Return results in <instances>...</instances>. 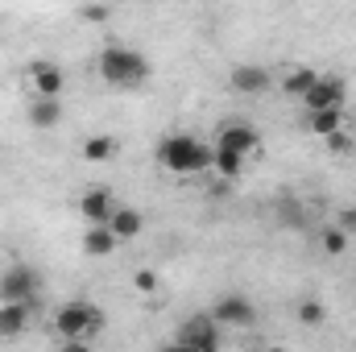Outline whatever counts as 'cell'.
<instances>
[{
	"label": "cell",
	"mask_w": 356,
	"mask_h": 352,
	"mask_svg": "<svg viewBox=\"0 0 356 352\" xmlns=\"http://www.w3.org/2000/svg\"><path fill=\"white\" fill-rule=\"evenodd\" d=\"M133 290H137V298H149V303H158L162 298V278H158V269H133Z\"/></svg>",
	"instance_id": "cell-22"
},
{
	"label": "cell",
	"mask_w": 356,
	"mask_h": 352,
	"mask_svg": "<svg viewBox=\"0 0 356 352\" xmlns=\"http://www.w3.org/2000/svg\"><path fill=\"white\" fill-rule=\"evenodd\" d=\"M162 352H191V349H186V344H178V340H175V344H166Z\"/></svg>",
	"instance_id": "cell-28"
},
{
	"label": "cell",
	"mask_w": 356,
	"mask_h": 352,
	"mask_svg": "<svg viewBox=\"0 0 356 352\" xmlns=\"http://www.w3.org/2000/svg\"><path fill=\"white\" fill-rule=\"evenodd\" d=\"M211 158H216V145H207L195 133H166L158 141V166L175 178L207 175L211 170Z\"/></svg>",
	"instance_id": "cell-1"
},
{
	"label": "cell",
	"mask_w": 356,
	"mask_h": 352,
	"mask_svg": "<svg viewBox=\"0 0 356 352\" xmlns=\"http://www.w3.org/2000/svg\"><path fill=\"white\" fill-rule=\"evenodd\" d=\"M277 79H273V71L261 67V63H241V67H232V75H228V88L236 91V95H266Z\"/></svg>",
	"instance_id": "cell-11"
},
{
	"label": "cell",
	"mask_w": 356,
	"mask_h": 352,
	"mask_svg": "<svg viewBox=\"0 0 356 352\" xmlns=\"http://www.w3.org/2000/svg\"><path fill=\"white\" fill-rule=\"evenodd\" d=\"M63 99H29L25 104V120H29V129H38V133H50V129H58L63 125Z\"/></svg>",
	"instance_id": "cell-14"
},
{
	"label": "cell",
	"mask_w": 356,
	"mask_h": 352,
	"mask_svg": "<svg viewBox=\"0 0 356 352\" xmlns=\"http://www.w3.org/2000/svg\"><path fill=\"white\" fill-rule=\"evenodd\" d=\"M116 207H120V203H116V191H112V186H99V182H95V186H83V191H79V216L88 220V228L91 224H108Z\"/></svg>",
	"instance_id": "cell-10"
},
{
	"label": "cell",
	"mask_w": 356,
	"mask_h": 352,
	"mask_svg": "<svg viewBox=\"0 0 356 352\" xmlns=\"http://www.w3.org/2000/svg\"><path fill=\"white\" fill-rule=\"evenodd\" d=\"M149 58L141 54V50H133V46H124V42H108L104 50H99V58H95V75L108 83V88L116 91H129V88H141L145 79H149Z\"/></svg>",
	"instance_id": "cell-2"
},
{
	"label": "cell",
	"mask_w": 356,
	"mask_h": 352,
	"mask_svg": "<svg viewBox=\"0 0 356 352\" xmlns=\"http://www.w3.org/2000/svg\"><path fill=\"white\" fill-rule=\"evenodd\" d=\"M261 352H294V349H286V344H269V349H261Z\"/></svg>",
	"instance_id": "cell-29"
},
{
	"label": "cell",
	"mask_w": 356,
	"mask_h": 352,
	"mask_svg": "<svg viewBox=\"0 0 356 352\" xmlns=\"http://www.w3.org/2000/svg\"><path fill=\"white\" fill-rule=\"evenodd\" d=\"M315 241H319V249H323L327 257H344V253L353 249V241L344 237V228H340L336 220H332V224H319V228H315Z\"/></svg>",
	"instance_id": "cell-19"
},
{
	"label": "cell",
	"mask_w": 356,
	"mask_h": 352,
	"mask_svg": "<svg viewBox=\"0 0 356 352\" xmlns=\"http://www.w3.org/2000/svg\"><path fill=\"white\" fill-rule=\"evenodd\" d=\"M302 129L311 133V137H332V133H340V129H348V116H344V108H332V112H302Z\"/></svg>",
	"instance_id": "cell-16"
},
{
	"label": "cell",
	"mask_w": 356,
	"mask_h": 352,
	"mask_svg": "<svg viewBox=\"0 0 356 352\" xmlns=\"http://www.w3.org/2000/svg\"><path fill=\"white\" fill-rule=\"evenodd\" d=\"M29 319H33V307H21V303H0V340H17L29 332Z\"/></svg>",
	"instance_id": "cell-17"
},
{
	"label": "cell",
	"mask_w": 356,
	"mask_h": 352,
	"mask_svg": "<svg viewBox=\"0 0 356 352\" xmlns=\"http://www.w3.org/2000/svg\"><path fill=\"white\" fill-rule=\"evenodd\" d=\"M319 75H323V71H315V67H286V71H282V79H277L273 88L282 91L286 99H298V104H302V99H307V91L319 83Z\"/></svg>",
	"instance_id": "cell-13"
},
{
	"label": "cell",
	"mask_w": 356,
	"mask_h": 352,
	"mask_svg": "<svg viewBox=\"0 0 356 352\" xmlns=\"http://www.w3.org/2000/svg\"><path fill=\"white\" fill-rule=\"evenodd\" d=\"M294 319H298L302 328H323V323H327V303H323L319 294H302V298L294 303Z\"/></svg>",
	"instance_id": "cell-20"
},
{
	"label": "cell",
	"mask_w": 356,
	"mask_h": 352,
	"mask_svg": "<svg viewBox=\"0 0 356 352\" xmlns=\"http://www.w3.org/2000/svg\"><path fill=\"white\" fill-rule=\"evenodd\" d=\"M216 150H228V154H241L245 162H253L261 154V133L249 120H224L216 129Z\"/></svg>",
	"instance_id": "cell-7"
},
{
	"label": "cell",
	"mask_w": 356,
	"mask_h": 352,
	"mask_svg": "<svg viewBox=\"0 0 356 352\" xmlns=\"http://www.w3.org/2000/svg\"><path fill=\"white\" fill-rule=\"evenodd\" d=\"M58 352H95V344H88V340H79V344H63Z\"/></svg>",
	"instance_id": "cell-27"
},
{
	"label": "cell",
	"mask_w": 356,
	"mask_h": 352,
	"mask_svg": "<svg viewBox=\"0 0 356 352\" xmlns=\"http://www.w3.org/2000/svg\"><path fill=\"white\" fill-rule=\"evenodd\" d=\"M25 91L29 99H63L67 91V71L54 58H33L25 67Z\"/></svg>",
	"instance_id": "cell-6"
},
{
	"label": "cell",
	"mask_w": 356,
	"mask_h": 352,
	"mask_svg": "<svg viewBox=\"0 0 356 352\" xmlns=\"http://www.w3.org/2000/svg\"><path fill=\"white\" fill-rule=\"evenodd\" d=\"M79 21L104 25V21H112V8H108V4H83V8H79Z\"/></svg>",
	"instance_id": "cell-23"
},
{
	"label": "cell",
	"mask_w": 356,
	"mask_h": 352,
	"mask_svg": "<svg viewBox=\"0 0 356 352\" xmlns=\"http://www.w3.org/2000/svg\"><path fill=\"white\" fill-rule=\"evenodd\" d=\"M178 344H186L191 352H220L224 349V332H220V328L207 319V311H203V315H191V319L182 323Z\"/></svg>",
	"instance_id": "cell-8"
},
{
	"label": "cell",
	"mask_w": 356,
	"mask_h": 352,
	"mask_svg": "<svg viewBox=\"0 0 356 352\" xmlns=\"http://www.w3.org/2000/svg\"><path fill=\"white\" fill-rule=\"evenodd\" d=\"M277 216H282V224H290V228H298V224H302V207H298V199H286Z\"/></svg>",
	"instance_id": "cell-26"
},
{
	"label": "cell",
	"mask_w": 356,
	"mask_h": 352,
	"mask_svg": "<svg viewBox=\"0 0 356 352\" xmlns=\"http://www.w3.org/2000/svg\"><path fill=\"white\" fill-rule=\"evenodd\" d=\"M207 319L224 332V328H232V332H249V328H257V307H253V298L249 294H220L216 303H211V311H207Z\"/></svg>",
	"instance_id": "cell-5"
},
{
	"label": "cell",
	"mask_w": 356,
	"mask_h": 352,
	"mask_svg": "<svg viewBox=\"0 0 356 352\" xmlns=\"http://www.w3.org/2000/svg\"><path fill=\"white\" fill-rule=\"evenodd\" d=\"M79 249H83V257H112L120 249V241L108 232V224H91L79 232Z\"/></svg>",
	"instance_id": "cell-15"
},
{
	"label": "cell",
	"mask_w": 356,
	"mask_h": 352,
	"mask_svg": "<svg viewBox=\"0 0 356 352\" xmlns=\"http://www.w3.org/2000/svg\"><path fill=\"white\" fill-rule=\"evenodd\" d=\"M79 154H83V162L99 166V162H112V158L120 154V141H116L112 133H88L83 145H79Z\"/></svg>",
	"instance_id": "cell-18"
},
{
	"label": "cell",
	"mask_w": 356,
	"mask_h": 352,
	"mask_svg": "<svg viewBox=\"0 0 356 352\" xmlns=\"http://www.w3.org/2000/svg\"><path fill=\"white\" fill-rule=\"evenodd\" d=\"M50 332L63 340V344H79V340H95L104 332V311L91 303V298H67L54 307L50 315Z\"/></svg>",
	"instance_id": "cell-3"
},
{
	"label": "cell",
	"mask_w": 356,
	"mask_h": 352,
	"mask_svg": "<svg viewBox=\"0 0 356 352\" xmlns=\"http://www.w3.org/2000/svg\"><path fill=\"white\" fill-rule=\"evenodd\" d=\"M42 294V273L29 262H13L0 273V303H21V307H38Z\"/></svg>",
	"instance_id": "cell-4"
},
{
	"label": "cell",
	"mask_w": 356,
	"mask_h": 352,
	"mask_svg": "<svg viewBox=\"0 0 356 352\" xmlns=\"http://www.w3.org/2000/svg\"><path fill=\"white\" fill-rule=\"evenodd\" d=\"M327 150H332V154H353V150H356L353 133H348V129H340V133H332V137H327Z\"/></svg>",
	"instance_id": "cell-24"
},
{
	"label": "cell",
	"mask_w": 356,
	"mask_h": 352,
	"mask_svg": "<svg viewBox=\"0 0 356 352\" xmlns=\"http://www.w3.org/2000/svg\"><path fill=\"white\" fill-rule=\"evenodd\" d=\"M336 224L344 228V237H348V241H356V203H348V207H340Z\"/></svg>",
	"instance_id": "cell-25"
},
{
	"label": "cell",
	"mask_w": 356,
	"mask_h": 352,
	"mask_svg": "<svg viewBox=\"0 0 356 352\" xmlns=\"http://www.w3.org/2000/svg\"><path fill=\"white\" fill-rule=\"evenodd\" d=\"M249 170V162L241 158V154H228V150H216V158H211V175L224 178V182H241Z\"/></svg>",
	"instance_id": "cell-21"
},
{
	"label": "cell",
	"mask_w": 356,
	"mask_h": 352,
	"mask_svg": "<svg viewBox=\"0 0 356 352\" xmlns=\"http://www.w3.org/2000/svg\"><path fill=\"white\" fill-rule=\"evenodd\" d=\"M344 99H348V83L340 75H319V83L302 99V112H332V108H344Z\"/></svg>",
	"instance_id": "cell-9"
},
{
	"label": "cell",
	"mask_w": 356,
	"mask_h": 352,
	"mask_svg": "<svg viewBox=\"0 0 356 352\" xmlns=\"http://www.w3.org/2000/svg\"><path fill=\"white\" fill-rule=\"evenodd\" d=\"M108 232H112L120 245H133V241L145 232V211H137V207L120 203V207L112 211V220H108Z\"/></svg>",
	"instance_id": "cell-12"
}]
</instances>
